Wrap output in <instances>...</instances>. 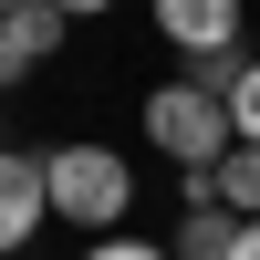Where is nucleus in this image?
Wrapping results in <instances>:
<instances>
[{
    "mask_svg": "<svg viewBox=\"0 0 260 260\" xmlns=\"http://www.w3.org/2000/svg\"><path fill=\"white\" fill-rule=\"evenodd\" d=\"M42 187H52V219L62 229H125V208H136V167L115 156V146H42Z\"/></svg>",
    "mask_w": 260,
    "mask_h": 260,
    "instance_id": "nucleus-1",
    "label": "nucleus"
},
{
    "mask_svg": "<svg viewBox=\"0 0 260 260\" xmlns=\"http://www.w3.org/2000/svg\"><path fill=\"white\" fill-rule=\"evenodd\" d=\"M146 146H156L177 177L219 167L229 146H240V125H229V94H208L198 73H187V83H156V94H146Z\"/></svg>",
    "mask_w": 260,
    "mask_h": 260,
    "instance_id": "nucleus-2",
    "label": "nucleus"
},
{
    "mask_svg": "<svg viewBox=\"0 0 260 260\" xmlns=\"http://www.w3.org/2000/svg\"><path fill=\"white\" fill-rule=\"evenodd\" d=\"M146 11H156V31L187 52V73L219 62V52H240V0H146Z\"/></svg>",
    "mask_w": 260,
    "mask_h": 260,
    "instance_id": "nucleus-3",
    "label": "nucleus"
},
{
    "mask_svg": "<svg viewBox=\"0 0 260 260\" xmlns=\"http://www.w3.org/2000/svg\"><path fill=\"white\" fill-rule=\"evenodd\" d=\"M62 31H73V21H62L52 0H21V11H0V94H11V83H31L42 62L62 52Z\"/></svg>",
    "mask_w": 260,
    "mask_h": 260,
    "instance_id": "nucleus-4",
    "label": "nucleus"
},
{
    "mask_svg": "<svg viewBox=\"0 0 260 260\" xmlns=\"http://www.w3.org/2000/svg\"><path fill=\"white\" fill-rule=\"evenodd\" d=\"M42 219H52V187H42V156H21V146H0V260L31 250Z\"/></svg>",
    "mask_w": 260,
    "mask_h": 260,
    "instance_id": "nucleus-5",
    "label": "nucleus"
},
{
    "mask_svg": "<svg viewBox=\"0 0 260 260\" xmlns=\"http://www.w3.org/2000/svg\"><path fill=\"white\" fill-rule=\"evenodd\" d=\"M229 240H240V219H229L219 198H208V208H177V260H229Z\"/></svg>",
    "mask_w": 260,
    "mask_h": 260,
    "instance_id": "nucleus-6",
    "label": "nucleus"
},
{
    "mask_svg": "<svg viewBox=\"0 0 260 260\" xmlns=\"http://www.w3.org/2000/svg\"><path fill=\"white\" fill-rule=\"evenodd\" d=\"M219 208L229 219H260V146H229L219 156Z\"/></svg>",
    "mask_w": 260,
    "mask_h": 260,
    "instance_id": "nucleus-7",
    "label": "nucleus"
},
{
    "mask_svg": "<svg viewBox=\"0 0 260 260\" xmlns=\"http://www.w3.org/2000/svg\"><path fill=\"white\" fill-rule=\"evenodd\" d=\"M229 125H240V146H260V52H240V73H229Z\"/></svg>",
    "mask_w": 260,
    "mask_h": 260,
    "instance_id": "nucleus-8",
    "label": "nucleus"
},
{
    "mask_svg": "<svg viewBox=\"0 0 260 260\" xmlns=\"http://www.w3.org/2000/svg\"><path fill=\"white\" fill-rule=\"evenodd\" d=\"M83 260H177V250H156V240H125V229H104Z\"/></svg>",
    "mask_w": 260,
    "mask_h": 260,
    "instance_id": "nucleus-9",
    "label": "nucleus"
},
{
    "mask_svg": "<svg viewBox=\"0 0 260 260\" xmlns=\"http://www.w3.org/2000/svg\"><path fill=\"white\" fill-rule=\"evenodd\" d=\"M52 11H62V21H104L115 0H52Z\"/></svg>",
    "mask_w": 260,
    "mask_h": 260,
    "instance_id": "nucleus-10",
    "label": "nucleus"
},
{
    "mask_svg": "<svg viewBox=\"0 0 260 260\" xmlns=\"http://www.w3.org/2000/svg\"><path fill=\"white\" fill-rule=\"evenodd\" d=\"M229 260H260V219H240V240H229Z\"/></svg>",
    "mask_w": 260,
    "mask_h": 260,
    "instance_id": "nucleus-11",
    "label": "nucleus"
},
{
    "mask_svg": "<svg viewBox=\"0 0 260 260\" xmlns=\"http://www.w3.org/2000/svg\"><path fill=\"white\" fill-rule=\"evenodd\" d=\"M0 11H21V0H0Z\"/></svg>",
    "mask_w": 260,
    "mask_h": 260,
    "instance_id": "nucleus-12",
    "label": "nucleus"
}]
</instances>
